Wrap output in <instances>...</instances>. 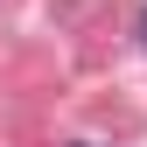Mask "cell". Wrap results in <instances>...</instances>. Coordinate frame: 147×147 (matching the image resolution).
<instances>
[{
    "mask_svg": "<svg viewBox=\"0 0 147 147\" xmlns=\"http://www.w3.org/2000/svg\"><path fill=\"white\" fill-rule=\"evenodd\" d=\"M77 147H98V140H77Z\"/></svg>",
    "mask_w": 147,
    "mask_h": 147,
    "instance_id": "obj_1",
    "label": "cell"
},
{
    "mask_svg": "<svg viewBox=\"0 0 147 147\" xmlns=\"http://www.w3.org/2000/svg\"><path fill=\"white\" fill-rule=\"evenodd\" d=\"M140 35H147V14H140Z\"/></svg>",
    "mask_w": 147,
    "mask_h": 147,
    "instance_id": "obj_2",
    "label": "cell"
}]
</instances>
